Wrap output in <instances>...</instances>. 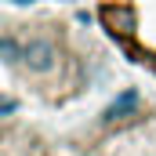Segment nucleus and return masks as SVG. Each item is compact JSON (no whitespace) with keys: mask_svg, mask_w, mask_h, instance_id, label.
Wrapping results in <instances>:
<instances>
[{"mask_svg":"<svg viewBox=\"0 0 156 156\" xmlns=\"http://www.w3.org/2000/svg\"><path fill=\"white\" fill-rule=\"evenodd\" d=\"M102 18H105V26H113V33H127V29L134 26V18H131L127 7H109Z\"/></svg>","mask_w":156,"mask_h":156,"instance_id":"1","label":"nucleus"}]
</instances>
